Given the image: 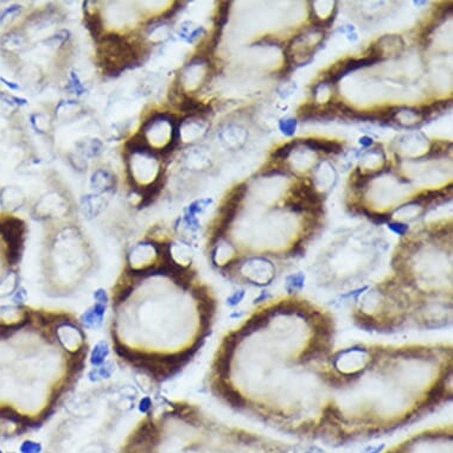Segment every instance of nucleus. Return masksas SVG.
Segmentation results:
<instances>
[{
  "mask_svg": "<svg viewBox=\"0 0 453 453\" xmlns=\"http://www.w3.org/2000/svg\"><path fill=\"white\" fill-rule=\"evenodd\" d=\"M452 105V100H444V101H435L432 105H426V106L420 107L418 109L417 114L421 119H428L433 114L441 113L444 110H447Z\"/></svg>",
  "mask_w": 453,
  "mask_h": 453,
  "instance_id": "nucleus-10",
  "label": "nucleus"
},
{
  "mask_svg": "<svg viewBox=\"0 0 453 453\" xmlns=\"http://www.w3.org/2000/svg\"><path fill=\"white\" fill-rule=\"evenodd\" d=\"M71 87L76 94H78V95H81L82 93L84 92V88L80 82V78H78V76L76 75L75 72H71Z\"/></svg>",
  "mask_w": 453,
  "mask_h": 453,
  "instance_id": "nucleus-15",
  "label": "nucleus"
},
{
  "mask_svg": "<svg viewBox=\"0 0 453 453\" xmlns=\"http://www.w3.org/2000/svg\"><path fill=\"white\" fill-rule=\"evenodd\" d=\"M303 144L308 146L312 151H320L324 153H332L337 154L342 152V145L337 141L332 140H320V139H306L304 140Z\"/></svg>",
  "mask_w": 453,
  "mask_h": 453,
  "instance_id": "nucleus-9",
  "label": "nucleus"
},
{
  "mask_svg": "<svg viewBox=\"0 0 453 453\" xmlns=\"http://www.w3.org/2000/svg\"><path fill=\"white\" fill-rule=\"evenodd\" d=\"M451 146H452L451 142H446V141L434 142V144L431 146V148H429V152L426 154V157L438 158L441 156H445V154L447 153V151H450V150H447V147L451 148Z\"/></svg>",
  "mask_w": 453,
  "mask_h": 453,
  "instance_id": "nucleus-12",
  "label": "nucleus"
},
{
  "mask_svg": "<svg viewBox=\"0 0 453 453\" xmlns=\"http://www.w3.org/2000/svg\"><path fill=\"white\" fill-rule=\"evenodd\" d=\"M148 267L134 248L109 292L110 347L128 369L160 384L197 355L217 317V294L171 244L147 241Z\"/></svg>",
  "mask_w": 453,
  "mask_h": 453,
  "instance_id": "nucleus-2",
  "label": "nucleus"
},
{
  "mask_svg": "<svg viewBox=\"0 0 453 453\" xmlns=\"http://www.w3.org/2000/svg\"><path fill=\"white\" fill-rule=\"evenodd\" d=\"M453 348L447 342L356 343L337 348L325 370L321 433L342 432L348 418L399 408L407 421L452 400Z\"/></svg>",
  "mask_w": 453,
  "mask_h": 453,
  "instance_id": "nucleus-4",
  "label": "nucleus"
},
{
  "mask_svg": "<svg viewBox=\"0 0 453 453\" xmlns=\"http://www.w3.org/2000/svg\"><path fill=\"white\" fill-rule=\"evenodd\" d=\"M25 238L24 221L17 217L0 220V299L12 296L19 287L18 266Z\"/></svg>",
  "mask_w": 453,
  "mask_h": 453,
  "instance_id": "nucleus-5",
  "label": "nucleus"
},
{
  "mask_svg": "<svg viewBox=\"0 0 453 453\" xmlns=\"http://www.w3.org/2000/svg\"><path fill=\"white\" fill-rule=\"evenodd\" d=\"M452 195V184L450 185L445 186V188L440 189V190H432V191H425L422 194L418 195L414 201L412 202L413 204H419V206L422 207H427L429 204L434 203H440V202L446 201L447 198L451 197Z\"/></svg>",
  "mask_w": 453,
  "mask_h": 453,
  "instance_id": "nucleus-8",
  "label": "nucleus"
},
{
  "mask_svg": "<svg viewBox=\"0 0 453 453\" xmlns=\"http://www.w3.org/2000/svg\"><path fill=\"white\" fill-rule=\"evenodd\" d=\"M291 194L293 200L302 202L312 209H323V197L309 180H300L292 185Z\"/></svg>",
  "mask_w": 453,
  "mask_h": 453,
  "instance_id": "nucleus-7",
  "label": "nucleus"
},
{
  "mask_svg": "<svg viewBox=\"0 0 453 453\" xmlns=\"http://www.w3.org/2000/svg\"><path fill=\"white\" fill-rule=\"evenodd\" d=\"M90 352L83 321L66 309L0 308V438L42 426L68 400Z\"/></svg>",
  "mask_w": 453,
  "mask_h": 453,
  "instance_id": "nucleus-3",
  "label": "nucleus"
},
{
  "mask_svg": "<svg viewBox=\"0 0 453 453\" xmlns=\"http://www.w3.org/2000/svg\"><path fill=\"white\" fill-rule=\"evenodd\" d=\"M0 81H1V82H4V84H5V86H7L8 88H10V89H13V90H18V89H19V86H18V84L13 83V82H10V81H7L6 78H4V77H0Z\"/></svg>",
  "mask_w": 453,
  "mask_h": 453,
  "instance_id": "nucleus-18",
  "label": "nucleus"
},
{
  "mask_svg": "<svg viewBox=\"0 0 453 453\" xmlns=\"http://www.w3.org/2000/svg\"><path fill=\"white\" fill-rule=\"evenodd\" d=\"M105 69L108 72H119L136 61V51L124 38L109 35L104 37L99 49Z\"/></svg>",
  "mask_w": 453,
  "mask_h": 453,
  "instance_id": "nucleus-6",
  "label": "nucleus"
},
{
  "mask_svg": "<svg viewBox=\"0 0 453 453\" xmlns=\"http://www.w3.org/2000/svg\"><path fill=\"white\" fill-rule=\"evenodd\" d=\"M102 178H104V179H100V178L98 177V174H94V176H93L92 178V185L94 186V189H98V190L110 189L109 186L112 185V183H113V177L110 176L107 171H104Z\"/></svg>",
  "mask_w": 453,
  "mask_h": 453,
  "instance_id": "nucleus-13",
  "label": "nucleus"
},
{
  "mask_svg": "<svg viewBox=\"0 0 453 453\" xmlns=\"http://www.w3.org/2000/svg\"><path fill=\"white\" fill-rule=\"evenodd\" d=\"M20 10V6H11V7H8L6 8V10L4 11V12L1 13V17H0V22H1V19H4L5 17L8 16V14H11V13H13V12H16V11H18Z\"/></svg>",
  "mask_w": 453,
  "mask_h": 453,
  "instance_id": "nucleus-17",
  "label": "nucleus"
},
{
  "mask_svg": "<svg viewBox=\"0 0 453 453\" xmlns=\"http://www.w3.org/2000/svg\"><path fill=\"white\" fill-rule=\"evenodd\" d=\"M296 145H297V141H292V142H290V144L283 145V146H281V147L278 148L277 151H274L273 154H272V157H274L278 160H279V159H286V158L290 156V153L292 152V150H293V148L296 147Z\"/></svg>",
  "mask_w": 453,
  "mask_h": 453,
  "instance_id": "nucleus-14",
  "label": "nucleus"
},
{
  "mask_svg": "<svg viewBox=\"0 0 453 453\" xmlns=\"http://www.w3.org/2000/svg\"><path fill=\"white\" fill-rule=\"evenodd\" d=\"M86 22L87 28H88L90 34L93 35V37L99 38L102 31V23L100 17L98 14H87Z\"/></svg>",
  "mask_w": 453,
  "mask_h": 453,
  "instance_id": "nucleus-11",
  "label": "nucleus"
},
{
  "mask_svg": "<svg viewBox=\"0 0 453 453\" xmlns=\"http://www.w3.org/2000/svg\"><path fill=\"white\" fill-rule=\"evenodd\" d=\"M336 334L332 312L309 298L267 300L222 336L207 374L210 394L249 417L318 429Z\"/></svg>",
  "mask_w": 453,
  "mask_h": 453,
  "instance_id": "nucleus-1",
  "label": "nucleus"
},
{
  "mask_svg": "<svg viewBox=\"0 0 453 453\" xmlns=\"http://www.w3.org/2000/svg\"><path fill=\"white\" fill-rule=\"evenodd\" d=\"M39 451V445L36 443H32V441H26V443H24V445L22 446L23 453H38Z\"/></svg>",
  "mask_w": 453,
  "mask_h": 453,
  "instance_id": "nucleus-16",
  "label": "nucleus"
}]
</instances>
